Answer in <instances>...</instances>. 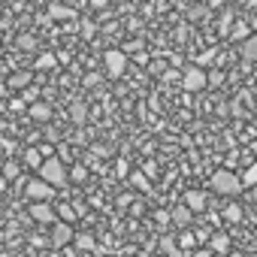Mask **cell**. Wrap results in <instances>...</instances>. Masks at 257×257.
<instances>
[{
    "label": "cell",
    "mask_w": 257,
    "mask_h": 257,
    "mask_svg": "<svg viewBox=\"0 0 257 257\" xmlns=\"http://www.w3.org/2000/svg\"><path fill=\"white\" fill-rule=\"evenodd\" d=\"M37 176H43V179H46V182H52L55 188H64V185H67V179H70V176H67L64 161H61V158H55V155L43 161V167L37 170Z\"/></svg>",
    "instance_id": "1"
},
{
    "label": "cell",
    "mask_w": 257,
    "mask_h": 257,
    "mask_svg": "<svg viewBox=\"0 0 257 257\" xmlns=\"http://www.w3.org/2000/svg\"><path fill=\"white\" fill-rule=\"evenodd\" d=\"M242 179L239 176H233L230 170H218L215 176H212V191H218V194H227V197H236L239 191H242Z\"/></svg>",
    "instance_id": "2"
},
{
    "label": "cell",
    "mask_w": 257,
    "mask_h": 257,
    "mask_svg": "<svg viewBox=\"0 0 257 257\" xmlns=\"http://www.w3.org/2000/svg\"><path fill=\"white\" fill-rule=\"evenodd\" d=\"M209 85V73L197 64V67H185V73H182V88L185 91H203Z\"/></svg>",
    "instance_id": "3"
},
{
    "label": "cell",
    "mask_w": 257,
    "mask_h": 257,
    "mask_svg": "<svg viewBox=\"0 0 257 257\" xmlns=\"http://www.w3.org/2000/svg\"><path fill=\"white\" fill-rule=\"evenodd\" d=\"M25 191H28V197H31L34 203H46V200H52V197H55V185H52V182H46L43 176L31 179Z\"/></svg>",
    "instance_id": "4"
},
{
    "label": "cell",
    "mask_w": 257,
    "mask_h": 257,
    "mask_svg": "<svg viewBox=\"0 0 257 257\" xmlns=\"http://www.w3.org/2000/svg\"><path fill=\"white\" fill-rule=\"evenodd\" d=\"M103 61H106V73H109L112 79H118V76L127 70V52H124V49H109V52L103 55Z\"/></svg>",
    "instance_id": "5"
},
{
    "label": "cell",
    "mask_w": 257,
    "mask_h": 257,
    "mask_svg": "<svg viewBox=\"0 0 257 257\" xmlns=\"http://www.w3.org/2000/svg\"><path fill=\"white\" fill-rule=\"evenodd\" d=\"M31 218H34L40 227H52V224H58V209L49 206V200H46V203H34V206H31Z\"/></svg>",
    "instance_id": "6"
},
{
    "label": "cell",
    "mask_w": 257,
    "mask_h": 257,
    "mask_svg": "<svg viewBox=\"0 0 257 257\" xmlns=\"http://www.w3.org/2000/svg\"><path fill=\"white\" fill-rule=\"evenodd\" d=\"M76 236H73V227H70V221H58V224H52V245L55 248H67L70 242H73Z\"/></svg>",
    "instance_id": "7"
},
{
    "label": "cell",
    "mask_w": 257,
    "mask_h": 257,
    "mask_svg": "<svg viewBox=\"0 0 257 257\" xmlns=\"http://www.w3.org/2000/svg\"><path fill=\"white\" fill-rule=\"evenodd\" d=\"M49 19H55V22H70V19H76V10H73V7H64V4H49Z\"/></svg>",
    "instance_id": "8"
},
{
    "label": "cell",
    "mask_w": 257,
    "mask_h": 257,
    "mask_svg": "<svg viewBox=\"0 0 257 257\" xmlns=\"http://www.w3.org/2000/svg\"><path fill=\"white\" fill-rule=\"evenodd\" d=\"M28 115H31L34 121H40V124H46V121L52 118V106H49V103H43V100H37V103H31V109H28Z\"/></svg>",
    "instance_id": "9"
},
{
    "label": "cell",
    "mask_w": 257,
    "mask_h": 257,
    "mask_svg": "<svg viewBox=\"0 0 257 257\" xmlns=\"http://www.w3.org/2000/svg\"><path fill=\"white\" fill-rule=\"evenodd\" d=\"M194 215H197V212H194L188 203H182V206H176V209H173V221H176L179 227H188V224L194 221Z\"/></svg>",
    "instance_id": "10"
},
{
    "label": "cell",
    "mask_w": 257,
    "mask_h": 257,
    "mask_svg": "<svg viewBox=\"0 0 257 257\" xmlns=\"http://www.w3.org/2000/svg\"><path fill=\"white\" fill-rule=\"evenodd\" d=\"M209 248H212L215 254H227V251H230V236H227V233H212Z\"/></svg>",
    "instance_id": "11"
},
{
    "label": "cell",
    "mask_w": 257,
    "mask_h": 257,
    "mask_svg": "<svg viewBox=\"0 0 257 257\" xmlns=\"http://www.w3.org/2000/svg\"><path fill=\"white\" fill-rule=\"evenodd\" d=\"M242 61H257V34H251L248 40H242Z\"/></svg>",
    "instance_id": "12"
},
{
    "label": "cell",
    "mask_w": 257,
    "mask_h": 257,
    "mask_svg": "<svg viewBox=\"0 0 257 257\" xmlns=\"http://www.w3.org/2000/svg\"><path fill=\"white\" fill-rule=\"evenodd\" d=\"M185 203H188L194 212H203V209H206V194H203V191H188V194H185Z\"/></svg>",
    "instance_id": "13"
},
{
    "label": "cell",
    "mask_w": 257,
    "mask_h": 257,
    "mask_svg": "<svg viewBox=\"0 0 257 257\" xmlns=\"http://www.w3.org/2000/svg\"><path fill=\"white\" fill-rule=\"evenodd\" d=\"M31 79H34V76H31L28 70H22V73H13V76H10V88H16V91H25V88L31 85Z\"/></svg>",
    "instance_id": "14"
},
{
    "label": "cell",
    "mask_w": 257,
    "mask_h": 257,
    "mask_svg": "<svg viewBox=\"0 0 257 257\" xmlns=\"http://www.w3.org/2000/svg\"><path fill=\"white\" fill-rule=\"evenodd\" d=\"M43 161H46V155H43L40 149H25V164H28L31 170H40Z\"/></svg>",
    "instance_id": "15"
},
{
    "label": "cell",
    "mask_w": 257,
    "mask_h": 257,
    "mask_svg": "<svg viewBox=\"0 0 257 257\" xmlns=\"http://www.w3.org/2000/svg\"><path fill=\"white\" fill-rule=\"evenodd\" d=\"M85 118H88V106L85 103H73L70 106V121L73 124H85Z\"/></svg>",
    "instance_id": "16"
},
{
    "label": "cell",
    "mask_w": 257,
    "mask_h": 257,
    "mask_svg": "<svg viewBox=\"0 0 257 257\" xmlns=\"http://www.w3.org/2000/svg\"><path fill=\"white\" fill-rule=\"evenodd\" d=\"M73 245H76L79 251H94V248H97V242H94L91 233H79V236L73 239Z\"/></svg>",
    "instance_id": "17"
},
{
    "label": "cell",
    "mask_w": 257,
    "mask_h": 257,
    "mask_svg": "<svg viewBox=\"0 0 257 257\" xmlns=\"http://www.w3.org/2000/svg\"><path fill=\"white\" fill-rule=\"evenodd\" d=\"M55 64H58V58H55L52 52H43V55L34 61V70H52Z\"/></svg>",
    "instance_id": "18"
},
{
    "label": "cell",
    "mask_w": 257,
    "mask_h": 257,
    "mask_svg": "<svg viewBox=\"0 0 257 257\" xmlns=\"http://www.w3.org/2000/svg\"><path fill=\"white\" fill-rule=\"evenodd\" d=\"M4 179H7V182H16V179H22V167H19L16 161H7V167H4Z\"/></svg>",
    "instance_id": "19"
},
{
    "label": "cell",
    "mask_w": 257,
    "mask_h": 257,
    "mask_svg": "<svg viewBox=\"0 0 257 257\" xmlns=\"http://www.w3.org/2000/svg\"><path fill=\"white\" fill-rule=\"evenodd\" d=\"M230 37H233V40H248V37H251V34H248V25H245V22H236V25L230 28Z\"/></svg>",
    "instance_id": "20"
},
{
    "label": "cell",
    "mask_w": 257,
    "mask_h": 257,
    "mask_svg": "<svg viewBox=\"0 0 257 257\" xmlns=\"http://www.w3.org/2000/svg\"><path fill=\"white\" fill-rule=\"evenodd\" d=\"M242 182H245V185H251V188L257 185V161H254V164H251V167L242 173Z\"/></svg>",
    "instance_id": "21"
},
{
    "label": "cell",
    "mask_w": 257,
    "mask_h": 257,
    "mask_svg": "<svg viewBox=\"0 0 257 257\" xmlns=\"http://www.w3.org/2000/svg\"><path fill=\"white\" fill-rule=\"evenodd\" d=\"M224 218H227V221H242V209H239V206H227V209H224Z\"/></svg>",
    "instance_id": "22"
},
{
    "label": "cell",
    "mask_w": 257,
    "mask_h": 257,
    "mask_svg": "<svg viewBox=\"0 0 257 257\" xmlns=\"http://www.w3.org/2000/svg\"><path fill=\"white\" fill-rule=\"evenodd\" d=\"M70 176H73V182H85V179H88V170H85V167H82V164H76V167H73V173H70Z\"/></svg>",
    "instance_id": "23"
},
{
    "label": "cell",
    "mask_w": 257,
    "mask_h": 257,
    "mask_svg": "<svg viewBox=\"0 0 257 257\" xmlns=\"http://www.w3.org/2000/svg\"><path fill=\"white\" fill-rule=\"evenodd\" d=\"M179 245H182L185 251H188V248H194V233H191V230H185V233L179 236Z\"/></svg>",
    "instance_id": "24"
},
{
    "label": "cell",
    "mask_w": 257,
    "mask_h": 257,
    "mask_svg": "<svg viewBox=\"0 0 257 257\" xmlns=\"http://www.w3.org/2000/svg\"><path fill=\"white\" fill-rule=\"evenodd\" d=\"M16 46H19V49H37V40H34V37H19Z\"/></svg>",
    "instance_id": "25"
},
{
    "label": "cell",
    "mask_w": 257,
    "mask_h": 257,
    "mask_svg": "<svg viewBox=\"0 0 257 257\" xmlns=\"http://www.w3.org/2000/svg\"><path fill=\"white\" fill-rule=\"evenodd\" d=\"M22 97H25V100H28V103H37V97H40V91H37V88H34V85H28V88H25V91H22Z\"/></svg>",
    "instance_id": "26"
},
{
    "label": "cell",
    "mask_w": 257,
    "mask_h": 257,
    "mask_svg": "<svg viewBox=\"0 0 257 257\" xmlns=\"http://www.w3.org/2000/svg\"><path fill=\"white\" fill-rule=\"evenodd\" d=\"M161 251H164V254H170V257H179V248H176L170 239H164V242H161Z\"/></svg>",
    "instance_id": "27"
},
{
    "label": "cell",
    "mask_w": 257,
    "mask_h": 257,
    "mask_svg": "<svg viewBox=\"0 0 257 257\" xmlns=\"http://www.w3.org/2000/svg\"><path fill=\"white\" fill-rule=\"evenodd\" d=\"M230 28H233V16H230V13H224V16H221V31H224L227 37H230Z\"/></svg>",
    "instance_id": "28"
},
{
    "label": "cell",
    "mask_w": 257,
    "mask_h": 257,
    "mask_svg": "<svg viewBox=\"0 0 257 257\" xmlns=\"http://www.w3.org/2000/svg\"><path fill=\"white\" fill-rule=\"evenodd\" d=\"M131 182H134L137 188H143V191H149V182H146V176H143V173H134V176H131Z\"/></svg>",
    "instance_id": "29"
},
{
    "label": "cell",
    "mask_w": 257,
    "mask_h": 257,
    "mask_svg": "<svg viewBox=\"0 0 257 257\" xmlns=\"http://www.w3.org/2000/svg\"><path fill=\"white\" fill-rule=\"evenodd\" d=\"M58 215H61L64 221H76V209H70V206H61V209H58Z\"/></svg>",
    "instance_id": "30"
},
{
    "label": "cell",
    "mask_w": 257,
    "mask_h": 257,
    "mask_svg": "<svg viewBox=\"0 0 257 257\" xmlns=\"http://www.w3.org/2000/svg\"><path fill=\"white\" fill-rule=\"evenodd\" d=\"M82 82H85V88H97V85H100V76H97V73H88Z\"/></svg>",
    "instance_id": "31"
},
{
    "label": "cell",
    "mask_w": 257,
    "mask_h": 257,
    "mask_svg": "<svg viewBox=\"0 0 257 257\" xmlns=\"http://www.w3.org/2000/svg\"><path fill=\"white\" fill-rule=\"evenodd\" d=\"M215 55H218V52H206V55H200V58H197V64L203 67V64H209V61H215Z\"/></svg>",
    "instance_id": "32"
},
{
    "label": "cell",
    "mask_w": 257,
    "mask_h": 257,
    "mask_svg": "<svg viewBox=\"0 0 257 257\" xmlns=\"http://www.w3.org/2000/svg\"><path fill=\"white\" fill-rule=\"evenodd\" d=\"M221 82H224V73H218V70L209 73V85H221Z\"/></svg>",
    "instance_id": "33"
},
{
    "label": "cell",
    "mask_w": 257,
    "mask_h": 257,
    "mask_svg": "<svg viewBox=\"0 0 257 257\" xmlns=\"http://www.w3.org/2000/svg\"><path fill=\"white\" fill-rule=\"evenodd\" d=\"M137 49H143V43H140V40H134V43H127V46H124V52H127V55L137 52Z\"/></svg>",
    "instance_id": "34"
},
{
    "label": "cell",
    "mask_w": 257,
    "mask_h": 257,
    "mask_svg": "<svg viewBox=\"0 0 257 257\" xmlns=\"http://www.w3.org/2000/svg\"><path fill=\"white\" fill-rule=\"evenodd\" d=\"M40 152H43L46 158H52V155H55V146H52V143H46V146H40Z\"/></svg>",
    "instance_id": "35"
},
{
    "label": "cell",
    "mask_w": 257,
    "mask_h": 257,
    "mask_svg": "<svg viewBox=\"0 0 257 257\" xmlns=\"http://www.w3.org/2000/svg\"><path fill=\"white\" fill-rule=\"evenodd\" d=\"M191 257H218V254H215V251H212V248H206V251H194V254H191Z\"/></svg>",
    "instance_id": "36"
},
{
    "label": "cell",
    "mask_w": 257,
    "mask_h": 257,
    "mask_svg": "<svg viewBox=\"0 0 257 257\" xmlns=\"http://www.w3.org/2000/svg\"><path fill=\"white\" fill-rule=\"evenodd\" d=\"M82 34H85V37H91V34H94V25H91V22H85V25H82Z\"/></svg>",
    "instance_id": "37"
},
{
    "label": "cell",
    "mask_w": 257,
    "mask_h": 257,
    "mask_svg": "<svg viewBox=\"0 0 257 257\" xmlns=\"http://www.w3.org/2000/svg\"><path fill=\"white\" fill-rule=\"evenodd\" d=\"M91 7H94V10H103V7H106V0H91Z\"/></svg>",
    "instance_id": "38"
},
{
    "label": "cell",
    "mask_w": 257,
    "mask_h": 257,
    "mask_svg": "<svg viewBox=\"0 0 257 257\" xmlns=\"http://www.w3.org/2000/svg\"><path fill=\"white\" fill-rule=\"evenodd\" d=\"M251 200H257V185H254V191H251Z\"/></svg>",
    "instance_id": "39"
}]
</instances>
